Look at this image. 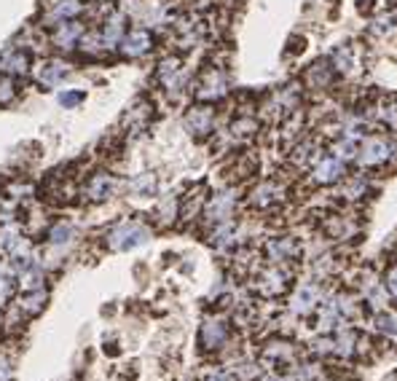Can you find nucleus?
Here are the masks:
<instances>
[{
  "mask_svg": "<svg viewBox=\"0 0 397 381\" xmlns=\"http://www.w3.org/2000/svg\"><path fill=\"white\" fill-rule=\"evenodd\" d=\"M365 156L362 161H368V164H373V161H381V158L387 156V145L381 142V140H371L368 145H365V151H362Z\"/></svg>",
  "mask_w": 397,
  "mask_h": 381,
  "instance_id": "1",
  "label": "nucleus"
},
{
  "mask_svg": "<svg viewBox=\"0 0 397 381\" xmlns=\"http://www.w3.org/2000/svg\"><path fill=\"white\" fill-rule=\"evenodd\" d=\"M376 331H381V333H387V336H397V317L392 314H381V317H376Z\"/></svg>",
  "mask_w": 397,
  "mask_h": 381,
  "instance_id": "2",
  "label": "nucleus"
},
{
  "mask_svg": "<svg viewBox=\"0 0 397 381\" xmlns=\"http://www.w3.org/2000/svg\"><path fill=\"white\" fill-rule=\"evenodd\" d=\"M338 175H341V164L333 161V158H328V161L320 167V178L322 180H335Z\"/></svg>",
  "mask_w": 397,
  "mask_h": 381,
  "instance_id": "3",
  "label": "nucleus"
},
{
  "mask_svg": "<svg viewBox=\"0 0 397 381\" xmlns=\"http://www.w3.org/2000/svg\"><path fill=\"white\" fill-rule=\"evenodd\" d=\"M389 290H392V295L397 298V269L389 274Z\"/></svg>",
  "mask_w": 397,
  "mask_h": 381,
  "instance_id": "4",
  "label": "nucleus"
}]
</instances>
